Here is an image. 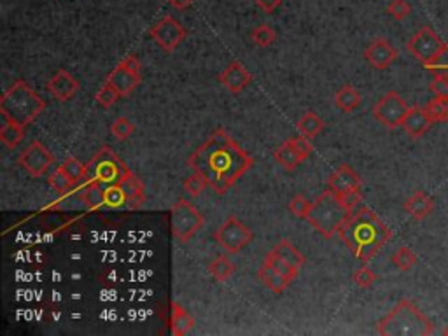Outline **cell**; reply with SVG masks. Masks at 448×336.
<instances>
[{
	"label": "cell",
	"mask_w": 448,
	"mask_h": 336,
	"mask_svg": "<svg viewBox=\"0 0 448 336\" xmlns=\"http://www.w3.org/2000/svg\"><path fill=\"white\" fill-rule=\"evenodd\" d=\"M105 205L112 207V209L127 205V196L120 186H105Z\"/></svg>",
	"instance_id": "cell-41"
},
{
	"label": "cell",
	"mask_w": 448,
	"mask_h": 336,
	"mask_svg": "<svg viewBox=\"0 0 448 336\" xmlns=\"http://www.w3.org/2000/svg\"><path fill=\"white\" fill-rule=\"evenodd\" d=\"M2 120H4V118H2ZM23 128L25 127H21V124H16L12 123V121L4 120V123L0 127V142L4 144L8 149H15L23 140V135H25Z\"/></svg>",
	"instance_id": "cell-26"
},
{
	"label": "cell",
	"mask_w": 448,
	"mask_h": 336,
	"mask_svg": "<svg viewBox=\"0 0 448 336\" xmlns=\"http://www.w3.org/2000/svg\"><path fill=\"white\" fill-rule=\"evenodd\" d=\"M207 270H209V273L217 282H226V280L235 273V265H233L232 259L226 254H219L209 266H207Z\"/></svg>",
	"instance_id": "cell-29"
},
{
	"label": "cell",
	"mask_w": 448,
	"mask_h": 336,
	"mask_svg": "<svg viewBox=\"0 0 448 336\" xmlns=\"http://www.w3.org/2000/svg\"><path fill=\"white\" fill-rule=\"evenodd\" d=\"M130 168L114 151L104 146L86 163V183H100L104 186H118Z\"/></svg>",
	"instance_id": "cell-6"
},
{
	"label": "cell",
	"mask_w": 448,
	"mask_h": 336,
	"mask_svg": "<svg viewBox=\"0 0 448 336\" xmlns=\"http://www.w3.org/2000/svg\"><path fill=\"white\" fill-rule=\"evenodd\" d=\"M338 198H340V202L344 203L345 209L351 210V212L361 205V193H359V191H355V193L344 194V196H338Z\"/></svg>",
	"instance_id": "cell-46"
},
{
	"label": "cell",
	"mask_w": 448,
	"mask_h": 336,
	"mask_svg": "<svg viewBox=\"0 0 448 336\" xmlns=\"http://www.w3.org/2000/svg\"><path fill=\"white\" fill-rule=\"evenodd\" d=\"M292 146H295L296 153H298L299 160L305 161L306 158L310 156L312 151H314V147H312V142L310 138L308 137H298V138H292Z\"/></svg>",
	"instance_id": "cell-45"
},
{
	"label": "cell",
	"mask_w": 448,
	"mask_h": 336,
	"mask_svg": "<svg viewBox=\"0 0 448 336\" xmlns=\"http://www.w3.org/2000/svg\"><path fill=\"white\" fill-rule=\"evenodd\" d=\"M335 105L340 109L342 112H352L361 105V95L357 93L354 86L345 84L335 95Z\"/></svg>",
	"instance_id": "cell-23"
},
{
	"label": "cell",
	"mask_w": 448,
	"mask_h": 336,
	"mask_svg": "<svg viewBox=\"0 0 448 336\" xmlns=\"http://www.w3.org/2000/svg\"><path fill=\"white\" fill-rule=\"evenodd\" d=\"M398 58V49L387 41V39H375L366 49H364V60L377 71H385L391 67Z\"/></svg>",
	"instance_id": "cell-15"
},
{
	"label": "cell",
	"mask_w": 448,
	"mask_h": 336,
	"mask_svg": "<svg viewBox=\"0 0 448 336\" xmlns=\"http://www.w3.org/2000/svg\"><path fill=\"white\" fill-rule=\"evenodd\" d=\"M273 156H275L277 163H279L280 167H284L288 172L295 170V168L301 163V160H299L295 146H292V138H289V140H286L282 146L277 147V151L273 153Z\"/></svg>",
	"instance_id": "cell-24"
},
{
	"label": "cell",
	"mask_w": 448,
	"mask_h": 336,
	"mask_svg": "<svg viewBox=\"0 0 448 336\" xmlns=\"http://www.w3.org/2000/svg\"><path fill=\"white\" fill-rule=\"evenodd\" d=\"M53 161H55V156L51 154V151L42 146L39 140H34L18 158L19 167L30 177L44 176L46 170L53 165Z\"/></svg>",
	"instance_id": "cell-13"
},
{
	"label": "cell",
	"mask_w": 448,
	"mask_h": 336,
	"mask_svg": "<svg viewBox=\"0 0 448 336\" xmlns=\"http://www.w3.org/2000/svg\"><path fill=\"white\" fill-rule=\"evenodd\" d=\"M60 168L67 174L68 179L72 180L74 184L82 183V180H86V165H82L77 158L71 156L60 165Z\"/></svg>",
	"instance_id": "cell-32"
},
{
	"label": "cell",
	"mask_w": 448,
	"mask_h": 336,
	"mask_svg": "<svg viewBox=\"0 0 448 336\" xmlns=\"http://www.w3.org/2000/svg\"><path fill=\"white\" fill-rule=\"evenodd\" d=\"M426 112L433 123H447L448 121V100L434 97L426 104Z\"/></svg>",
	"instance_id": "cell-31"
},
{
	"label": "cell",
	"mask_w": 448,
	"mask_h": 336,
	"mask_svg": "<svg viewBox=\"0 0 448 336\" xmlns=\"http://www.w3.org/2000/svg\"><path fill=\"white\" fill-rule=\"evenodd\" d=\"M207 186H209V183H207L205 177L198 172H193L184 180V189H186V193H189L191 196H200Z\"/></svg>",
	"instance_id": "cell-39"
},
{
	"label": "cell",
	"mask_w": 448,
	"mask_h": 336,
	"mask_svg": "<svg viewBox=\"0 0 448 336\" xmlns=\"http://www.w3.org/2000/svg\"><path fill=\"white\" fill-rule=\"evenodd\" d=\"M216 242L223 247L230 254H236L243 247L249 245L252 242V232L247 228L245 224L235 216H230L228 219L221 224L219 228L214 233Z\"/></svg>",
	"instance_id": "cell-8"
},
{
	"label": "cell",
	"mask_w": 448,
	"mask_h": 336,
	"mask_svg": "<svg viewBox=\"0 0 448 336\" xmlns=\"http://www.w3.org/2000/svg\"><path fill=\"white\" fill-rule=\"evenodd\" d=\"M120 97H121V95L118 93L116 88L111 86L109 82H105L104 86H102L100 90H98V93H97V97H95V100H97V104L100 105V107L109 109V107H112V105L116 104L118 100H120Z\"/></svg>",
	"instance_id": "cell-36"
},
{
	"label": "cell",
	"mask_w": 448,
	"mask_h": 336,
	"mask_svg": "<svg viewBox=\"0 0 448 336\" xmlns=\"http://www.w3.org/2000/svg\"><path fill=\"white\" fill-rule=\"evenodd\" d=\"M49 186L53 187V189L56 191V193H67L68 189H71L72 186H74V183H72L71 179L67 177V174L62 170V168H58V170H55V172L49 176L48 179Z\"/></svg>",
	"instance_id": "cell-40"
},
{
	"label": "cell",
	"mask_w": 448,
	"mask_h": 336,
	"mask_svg": "<svg viewBox=\"0 0 448 336\" xmlns=\"http://www.w3.org/2000/svg\"><path fill=\"white\" fill-rule=\"evenodd\" d=\"M352 280H354V284L357 286V288L370 289L371 286L377 282V275H375L373 270L368 268V266H361V268H357L352 273Z\"/></svg>",
	"instance_id": "cell-37"
},
{
	"label": "cell",
	"mask_w": 448,
	"mask_h": 336,
	"mask_svg": "<svg viewBox=\"0 0 448 336\" xmlns=\"http://www.w3.org/2000/svg\"><path fill=\"white\" fill-rule=\"evenodd\" d=\"M193 172L202 174L217 194L228 193L254 160L224 130H216L187 160Z\"/></svg>",
	"instance_id": "cell-1"
},
{
	"label": "cell",
	"mask_w": 448,
	"mask_h": 336,
	"mask_svg": "<svg viewBox=\"0 0 448 336\" xmlns=\"http://www.w3.org/2000/svg\"><path fill=\"white\" fill-rule=\"evenodd\" d=\"M170 224H172V235L179 243H186L193 239V235L202 230L203 216L193 203L186 198L177 200L170 210Z\"/></svg>",
	"instance_id": "cell-7"
},
{
	"label": "cell",
	"mask_w": 448,
	"mask_h": 336,
	"mask_svg": "<svg viewBox=\"0 0 448 336\" xmlns=\"http://www.w3.org/2000/svg\"><path fill=\"white\" fill-rule=\"evenodd\" d=\"M118 186L121 187V191H123L124 196H127V205L138 207L140 203L144 202V198H146L144 183L138 179V177L131 172V170L123 177V180H121Z\"/></svg>",
	"instance_id": "cell-20"
},
{
	"label": "cell",
	"mask_w": 448,
	"mask_h": 336,
	"mask_svg": "<svg viewBox=\"0 0 448 336\" xmlns=\"http://www.w3.org/2000/svg\"><path fill=\"white\" fill-rule=\"evenodd\" d=\"M149 35L163 51L172 53L186 39V28L172 16H165L151 28Z\"/></svg>",
	"instance_id": "cell-12"
},
{
	"label": "cell",
	"mask_w": 448,
	"mask_h": 336,
	"mask_svg": "<svg viewBox=\"0 0 448 336\" xmlns=\"http://www.w3.org/2000/svg\"><path fill=\"white\" fill-rule=\"evenodd\" d=\"M411 8L407 0H391V4L387 6L389 16L396 19V21H403V19L408 18Z\"/></svg>",
	"instance_id": "cell-43"
},
{
	"label": "cell",
	"mask_w": 448,
	"mask_h": 336,
	"mask_svg": "<svg viewBox=\"0 0 448 336\" xmlns=\"http://www.w3.org/2000/svg\"><path fill=\"white\" fill-rule=\"evenodd\" d=\"M272 252L279 256V258L286 259L288 263H291V265L296 266V268L305 265V256H303L301 252H299V250L289 242V240H280V242L273 247Z\"/></svg>",
	"instance_id": "cell-28"
},
{
	"label": "cell",
	"mask_w": 448,
	"mask_h": 336,
	"mask_svg": "<svg viewBox=\"0 0 448 336\" xmlns=\"http://www.w3.org/2000/svg\"><path fill=\"white\" fill-rule=\"evenodd\" d=\"M433 82H431V93L438 98H445L448 100V75L445 74H433Z\"/></svg>",
	"instance_id": "cell-44"
},
{
	"label": "cell",
	"mask_w": 448,
	"mask_h": 336,
	"mask_svg": "<svg viewBox=\"0 0 448 336\" xmlns=\"http://www.w3.org/2000/svg\"><path fill=\"white\" fill-rule=\"evenodd\" d=\"M82 203L90 210L105 205V186L100 183H88L81 193Z\"/></svg>",
	"instance_id": "cell-25"
},
{
	"label": "cell",
	"mask_w": 448,
	"mask_h": 336,
	"mask_svg": "<svg viewBox=\"0 0 448 336\" xmlns=\"http://www.w3.org/2000/svg\"><path fill=\"white\" fill-rule=\"evenodd\" d=\"M328 189L333 191L336 196H344V194L355 193L361 191V177L357 176L351 165H340L336 167L335 172L328 179Z\"/></svg>",
	"instance_id": "cell-14"
},
{
	"label": "cell",
	"mask_w": 448,
	"mask_h": 336,
	"mask_svg": "<svg viewBox=\"0 0 448 336\" xmlns=\"http://www.w3.org/2000/svg\"><path fill=\"white\" fill-rule=\"evenodd\" d=\"M48 90L56 100L68 102L75 97V93L79 91V82L75 81V77L72 74H68L67 71L60 68L56 72L48 82Z\"/></svg>",
	"instance_id": "cell-17"
},
{
	"label": "cell",
	"mask_w": 448,
	"mask_h": 336,
	"mask_svg": "<svg viewBox=\"0 0 448 336\" xmlns=\"http://www.w3.org/2000/svg\"><path fill=\"white\" fill-rule=\"evenodd\" d=\"M391 261L398 270H401V272H408V270L413 268V265L417 263V256H415V252L410 249V247H400V249L392 254Z\"/></svg>",
	"instance_id": "cell-33"
},
{
	"label": "cell",
	"mask_w": 448,
	"mask_h": 336,
	"mask_svg": "<svg viewBox=\"0 0 448 336\" xmlns=\"http://www.w3.org/2000/svg\"><path fill=\"white\" fill-rule=\"evenodd\" d=\"M140 81L142 77H140V64H138L137 56L127 55L116 67L112 68V72H109L105 82L116 88L121 97H127L140 84Z\"/></svg>",
	"instance_id": "cell-10"
},
{
	"label": "cell",
	"mask_w": 448,
	"mask_h": 336,
	"mask_svg": "<svg viewBox=\"0 0 448 336\" xmlns=\"http://www.w3.org/2000/svg\"><path fill=\"white\" fill-rule=\"evenodd\" d=\"M265 263L268 266H272L277 273H280L282 277H286L289 282H292V280L298 277V268H296V266H292L291 263L286 261V259H282V258H279L277 254H273L272 250H270L268 254H266Z\"/></svg>",
	"instance_id": "cell-30"
},
{
	"label": "cell",
	"mask_w": 448,
	"mask_h": 336,
	"mask_svg": "<svg viewBox=\"0 0 448 336\" xmlns=\"http://www.w3.org/2000/svg\"><path fill=\"white\" fill-rule=\"evenodd\" d=\"M351 210H347L344 207V203L340 202V198L336 196L333 191L326 189L324 193L312 203L310 210L306 221L310 224L312 228L317 230L324 239H333L335 235H338L342 224L345 223V219L348 217Z\"/></svg>",
	"instance_id": "cell-5"
},
{
	"label": "cell",
	"mask_w": 448,
	"mask_h": 336,
	"mask_svg": "<svg viewBox=\"0 0 448 336\" xmlns=\"http://www.w3.org/2000/svg\"><path fill=\"white\" fill-rule=\"evenodd\" d=\"M258 277H259V280L263 282V286H265L266 289H270L272 292H275V295L284 292L286 289L289 288V284H291V282H289L286 277H282L280 273H277L275 270H273L272 266L266 265V263H263V266L259 268Z\"/></svg>",
	"instance_id": "cell-22"
},
{
	"label": "cell",
	"mask_w": 448,
	"mask_h": 336,
	"mask_svg": "<svg viewBox=\"0 0 448 336\" xmlns=\"http://www.w3.org/2000/svg\"><path fill=\"white\" fill-rule=\"evenodd\" d=\"M443 44L445 42L438 37V34L431 26H422L420 30H417L411 35L407 44V49L424 67V65L431 64L436 58L438 53L443 48Z\"/></svg>",
	"instance_id": "cell-11"
},
{
	"label": "cell",
	"mask_w": 448,
	"mask_h": 336,
	"mask_svg": "<svg viewBox=\"0 0 448 336\" xmlns=\"http://www.w3.org/2000/svg\"><path fill=\"white\" fill-rule=\"evenodd\" d=\"M338 236L359 261L368 263L392 239V232L370 207L359 205L348 214Z\"/></svg>",
	"instance_id": "cell-2"
},
{
	"label": "cell",
	"mask_w": 448,
	"mask_h": 336,
	"mask_svg": "<svg viewBox=\"0 0 448 336\" xmlns=\"http://www.w3.org/2000/svg\"><path fill=\"white\" fill-rule=\"evenodd\" d=\"M250 39H252V42H254V44H258L259 48H268V46H272L273 42H275L277 34L272 26L259 25V26H256V28H252Z\"/></svg>",
	"instance_id": "cell-34"
},
{
	"label": "cell",
	"mask_w": 448,
	"mask_h": 336,
	"mask_svg": "<svg viewBox=\"0 0 448 336\" xmlns=\"http://www.w3.org/2000/svg\"><path fill=\"white\" fill-rule=\"evenodd\" d=\"M443 335H445V336H448V324H447V328L443 329Z\"/></svg>",
	"instance_id": "cell-49"
},
{
	"label": "cell",
	"mask_w": 448,
	"mask_h": 336,
	"mask_svg": "<svg viewBox=\"0 0 448 336\" xmlns=\"http://www.w3.org/2000/svg\"><path fill=\"white\" fill-rule=\"evenodd\" d=\"M310 207H312V203L308 202L305 196H301V194H296L295 198H291V202H289V212H291L295 217H298V219H306Z\"/></svg>",
	"instance_id": "cell-42"
},
{
	"label": "cell",
	"mask_w": 448,
	"mask_h": 336,
	"mask_svg": "<svg viewBox=\"0 0 448 336\" xmlns=\"http://www.w3.org/2000/svg\"><path fill=\"white\" fill-rule=\"evenodd\" d=\"M382 336H431L434 326L410 299H401L377 324Z\"/></svg>",
	"instance_id": "cell-3"
},
{
	"label": "cell",
	"mask_w": 448,
	"mask_h": 336,
	"mask_svg": "<svg viewBox=\"0 0 448 336\" xmlns=\"http://www.w3.org/2000/svg\"><path fill=\"white\" fill-rule=\"evenodd\" d=\"M193 326H194V319L191 317L189 312H187L183 305L174 301L172 310H170V329H172V335L176 336L187 335V333L193 329Z\"/></svg>",
	"instance_id": "cell-21"
},
{
	"label": "cell",
	"mask_w": 448,
	"mask_h": 336,
	"mask_svg": "<svg viewBox=\"0 0 448 336\" xmlns=\"http://www.w3.org/2000/svg\"><path fill=\"white\" fill-rule=\"evenodd\" d=\"M250 81H252V75H250V72L240 62H232L219 74L221 86L226 88L230 93H240L243 88L249 86Z\"/></svg>",
	"instance_id": "cell-16"
},
{
	"label": "cell",
	"mask_w": 448,
	"mask_h": 336,
	"mask_svg": "<svg viewBox=\"0 0 448 336\" xmlns=\"http://www.w3.org/2000/svg\"><path fill=\"white\" fill-rule=\"evenodd\" d=\"M410 107L407 105L404 98L396 91H389L380 100L375 104L373 116L378 123L384 124L389 130L403 127V121L407 118Z\"/></svg>",
	"instance_id": "cell-9"
},
{
	"label": "cell",
	"mask_w": 448,
	"mask_h": 336,
	"mask_svg": "<svg viewBox=\"0 0 448 336\" xmlns=\"http://www.w3.org/2000/svg\"><path fill=\"white\" fill-rule=\"evenodd\" d=\"M296 128H298V131L303 137L314 138L324 130V121H322L315 112H306V114H303L298 120Z\"/></svg>",
	"instance_id": "cell-27"
},
{
	"label": "cell",
	"mask_w": 448,
	"mask_h": 336,
	"mask_svg": "<svg viewBox=\"0 0 448 336\" xmlns=\"http://www.w3.org/2000/svg\"><path fill=\"white\" fill-rule=\"evenodd\" d=\"M403 209L413 221H424L434 210V200L424 191H415L403 203Z\"/></svg>",
	"instance_id": "cell-19"
},
{
	"label": "cell",
	"mask_w": 448,
	"mask_h": 336,
	"mask_svg": "<svg viewBox=\"0 0 448 336\" xmlns=\"http://www.w3.org/2000/svg\"><path fill=\"white\" fill-rule=\"evenodd\" d=\"M427 72H433V74H445L448 75V41L445 42L441 51L438 53V56L434 58L431 64L424 65Z\"/></svg>",
	"instance_id": "cell-35"
},
{
	"label": "cell",
	"mask_w": 448,
	"mask_h": 336,
	"mask_svg": "<svg viewBox=\"0 0 448 336\" xmlns=\"http://www.w3.org/2000/svg\"><path fill=\"white\" fill-rule=\"evenodd\" d=\"M254 4L258 6L261 11L268 12L270 15V12H273L280 4H282V0H254Z\"/></svg>",
	"instance_id": "cell-47"
},
{
	"label": "cell",
	"mask_w": 448,
	"mask_h": 336,
	"mask_svg": "<svg viewBox=\"0 0 448 336\" xmlns=\"http://www.w3.org/2000/svg\"><path fill=\"white\" fill-rule=\"evenodd\" d=\"M135 127L130 120L127 118H118L114 123L111 124V133L118 138V140H127L133 135Z\"/></svg>",
	"instance_id": "cell-38"
},
{
	"label": "cell",
	"mask_w": 448,
	"mask_h": 336,
	"mask_svg": "<svg viewBox=\"0 0 448 336\" xmlns=\"http://www.w3.org/2000/svg\"><path fill=\"white\" fill-rule=\"evenodd\" d=\"M168 2H170L172 8L179 9V11H184V9H187L191 4H193V0H168Z\"/></svg>",
	"instance_id": "cell-48"
},
{
	"label": "cell",
	"mask_w": 448,
	"mask_h": 336,
	"mask_svg": "<svg viewBox=\"0 0 448 336\" xmlns=\"http://www.w3.org/2000/svg\"><path fill=\"white\" fill-rule=\"evenodd\" d=\"M44 107L46 102L25 81H16L0 98L2 118L21 127L34 123Z\"/></svg>",
	"instance_id": "cell-4"
},
{
	"label": "cell",
	"mask_w": 448,
	"mask_h": 336,
	"mask_svg": "<svg viewBox=\"0 0 448 336\" xmlns=\"http://www.w3.org/2000/svg\"><path fill=\"white\" fill-rule=\"evenodd\" d=\"M431 124H433V121H431L429 116H427L426 109L413 105V107H410V111H408L407 118H404L403 121V127L401 128L407 131L408 137L420 138L427 130H429Z\"/></svg>",
	"instance_id": "cell-18"
}]
</instances>
